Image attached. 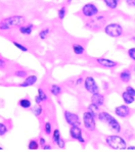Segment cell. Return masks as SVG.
Listing matches in <instances>:
<instances>
[{
  "instance_id": "obj_1",
  "label": "cell",
  "mask_w": 135,
  "mask_h": 152,
  "mask_svg": "<svg viewBox=\"0 0 135 152\" xmlns=\"http://www.w3.org/2000/svg\"><path fill=\"white\" fill-rule=\"evenodd\" d=\"M97 120L102 124H106L109 129L115 134H120L122 131V126L119 123V121L116 118H114L111 113H109L108 111H99L98 115H97Z\"/></svg>"
},
{
  "instance_id": "obj_2",
  "label": "cell",
  "mask_w": 135,
  "mask_h": 152,
  "mask_svg": "<svg viewBox=\"0 0 135 152\" xmlns=\"http://www.w3.org/2000/svg\"><path fill=\"white\" fill-rule=\"evenodd\" d=\"M104 143L108 147H110L113 150L123 151L127 149V140L124 137L119 135H108L104 137Z\"/></svg>"
},
{
  "instance_id": "obj_3",
  "label": "cell",
  "mask_w": 135,
  "mask_h": 152,
  "mask_svg": "<svg viewBox=\"0 0 135 152\" xmlns=\"http://www.w3.org/2000/svg\"><path fill=\"white\" fill-rule=\"evenodd\" d=\"M26 23V18L23 15H11L2 18L0 20V31H9L13 28H18Z\"/></svg>"
},
{
  "instance_id": "obj_4",
  "label": "cell",
  "mask_w": 135,
  "mask_h": 152,
  "mask_svg": "<svg viewBox=\"0 0 135 152\" xmlns=\"http://www.w3.org/2000/svg\"><path fill=\"white\" fill-rule=\"evenodd\" d=\"M82 125L88 132H94L96 130V118L90 111L86 110L82 114Z\"/></svg>"
},
{
  "instance_id": "obj_5",
  "label": "cell",
  "mask_w": 135,
  "mask_h": 152,
  "mask_svg": "<svg viewBox=\"0 0 135 152\" xmlns=\"http://www.w3.org/2000/svg\"><path fill=\"white\" fill-rule=\"evenodd\" d=\"M103 31L111 38H119V37H121L123 35L124 29L118 23H111V24L104 26Z\"/></svg>"
},
{
  "instance_id": "obj_6",
  "label": "cell",
  "mask_w": 135,
  "mask_h": 152,
  "mask_svg": "<svg viewBox=\"0 0 135 152\" xmlns=\"http://www.w3.org/2000/svg\"><path fill=\"white\" fill-rule=\"evenodd\" d=\"M69 135L72 140H75V141L79 142L80 144L86 143V140L84 136H83V130L81 128V126H71L69 131Z\"/></svg>"
},
{
  "instance_id": "obj_7",
  "label": "cell",
  "mask_w": 135,
  "mask_h": 152,
  "mask_svg": "<svg viewBox=\"0 0 135 152\" xmlns=\"http://www.w3.org/2000/svg\"><path fill=\"white\" fill-rule=\"evenodd\" d=\"M106 23V18L104 15H97L95 16H93L92 20H90L89 22L86 24L85 27L87 29H90V30H99L101 27H103Z\"/></svg>"
},
{
  "instance_id": "obj_8",
  "label": "cell",
  "mask_w": 135,
  "mask_h": 152,
  "mask_svg": "<svg viewBox=\"0 0 135 152\" xmlns=\"http://www.w3.org/2000/svg\"><path fill=\"white\" fill-rule=\"evenodd\" d=\"M98 13H99L98 7H97L96 4L92 3V2L84 4V5L82 6V8H81V15L87 18H93V16L97 15Z\"/></svg>"
},
{
  "instance_id": "obj_9",
  "label": "cell",
  "mask_w": 135,
  "mask_h": 152,
  "mask_svg": "<svg viewBox=\"0 0 135 152\" xmlns=\"http://www.w3.org/2000/svg\"><path fill=\"white\" fill-rule=\"evenodd\" d=\"M83 86H84L85 90L87 91L89 94H95V93L99 92V86L97 85L95 79L91 76H87L84 79L83 82Z\"/></svg>"
},
{
  "instance_id": "obj_10",
  "label": "cell",
  "mask_w": 135,
  "mask_h": 152,
  "mask_svg": "<svg viewBox=\"0 0 135 152\" xmlns=\"http://www.w3.org/2000/svg\"><path fill=\"white\" fill-rule=\"evenodd\" d=\"M64 118L69 126H82V120L77 113L70 110L64 111Z\"/></svg>"
},
{
  "instance_id": "obj_11",
  "label": "cell",
  "mask_w": 135,
  "mask_h": 152,
  "mask_svg": "<svg viewBox=\"0 0 135 152\" xmlns=\"http://www.w3.org/2000/svg\"><path fill=\"white\" fill-rule=\"evenodd\" d=\"M132 110L131 108L129 107V105L127 104H122V105H119L115 108V114L118 116V118H127L131 115Z\"/></svg>"
},
{
  "instance_id": "obj_12",
  "label": "cell",
  "mask_w": 135,
  "mask_h": 152,
  "mask_svg": "<svg viewBox=\"0 0 135 152\" xmlns=\"http://www.w3.org/2000/svg\"><path fill=\"white\" fill-rule=\"evenodd\" d=\"M95 61L101 65V66L104 67V69H115V67L118 66V62L113 59H110V58L97 57L95 58Z\"/></svg>"
},
{
  "instance_id": "obj_13",
  "label": "cell",
  "mask_w": 135,
  "mask_h": 152,
  "mask_svg": "<svg viewBox=\"0 0 135 152\" xmlns=\"http://www.w3.org/2000/svg\"><path fill=\"white\" fill-rule=\"evenodd\" d=\"M37 81H38V77H37L36 75H28V76L24 79V81H23L18 86L22 88L32 87V86H34L35 84L37 83Z\"/></svg>"
},
{
  "instance_id": "obj_14",
  "label": "cell",
  "mask_w": 135,
  "mask_h": 152,
  "mask_svg": "<svg viewBox=\"0 0 135 152\" xmlns=\"http://www.w3.org/2000/svg\"><path fill=\"white\" fill-rule=\"evenodd\" d=\"M104 100H106V98H104V95L101 94V93H95V94H92L91 97H90V101H91V103L97 105V106L101 107L104 105Z\"/></svg>"
},
{
  "instance_id": "obj_15",
  "label": "cell",
  "mask_w": 135,
  "mask_h": 152,
  "mask_svg": "<svg viewBox=\"0 0 135 152\" xmlns=\"http://www.w3.org/2000/svg\"><path fill=\"white\" fill-rule=\"evenodd\" d=\"M119 79H120L121 82H123V83H129L130 81H131L132 79V72L130 69H123L122 72L119 74Z\"/></svg>"
},
{
  "instance_id": "obj_16",
  "label": "cell",
  "mask_w": 135,
  "mask_h": 152,
  "mask_svg": "<svg viewBox=\"0 0 135 152\" xmlns=\"http://www.w3.org/2000/svg\"><path fill=\"white\" fill-rule=\"evenodd\" d=\"M34 30V26L32 24H28V25H23L21 27H18V31L22 35H25V36H29V35L32 34Z\"/></svg>"
},
{
  "instance_id": "obj_17",
  "label": "cell",
  "mask_w": 135,
  "mask_h": 152,
  "mask_svg": "<svg viewBox=\"0 0 135 152\" xmlns=\"http://www.w3.org/2000/svg\"><path fill=\"white\" fill-rule=\"evenodd\" d=\"M121 96H122V99H123V101H124V103L127 105H131L135 102V96L129 94L126 90H125L124 92H122Z\"/></svg>"
},
{
  "instance_id": "obj_18",
  "label": "cell",
  "mask_w": 135,
  "mask_h": 152,
  "mask_svg": "<svg viewBox=\"0 0 135 152\" xmlns=\"http://www.w3.org/2000/svg\"><path fill=\"white\" fill-rule=\"evenodd\" d=\"M72 49H73L74 54H76V55H83L85 53V47L82 44L73 43L72 44Z\"/></svg>"
},
{
  "instance_id": "obj_19",
  "label": "cell",
  "mask_w": 135,
  "mask_h": 152,
  "mask_svg": "<svg viewBox=\"0 0 135 152\" xmlns=\"http://www.w3.org/2000/svg\"><path fill=\"white\" fill-rule=\"evenodd\" d=\"M49 91L51 94L55 97H59V95L62 94V88L59 85H57V84H52L49 88Z\"/></svg>"
},
{
  "instance_id": "obj_20",
  "label": "cell",
  "mask_w": 135,
  "mask_h": 152,
  "mask_svg": "<svg viewBox=\"0 0 135 152\" xmlns=\"http://www.w3.org/2000/svg\"><path fill=\"white\" fill-rule=\"evenodd\" d=\"M18 106L22 107L23 109H29L32 107V101L29 98H22L18 100Z\"/></svg>"
},
{
  "instance_id": "obj_21",
  "label": "cell",
  "mask_w": 135,
  "mask_h": 152,
  "mask_svg": "<svg viewBox=\"0 0 135 152\" xmlns=\"http://www.w3.org/2000/svg\"><path fill=\"white\" fill-rule=\"evenodd\" d=\"M31 110L32 112H33V114L35 116H37V118H39V116H41L42 115V113H43V107H42V105L41 104H36L35 106L33 107H31Z\"/></svg>"
},
{
  "instance_id": "obj_22",
  "label": "cell",
  "mask_w": 135,
  "mask_h": 152,
  "mask_svg": "<svg viewBox=\"0 0 135 152\" xmlns=\"http://www.w3.org/2000/svg\"><path fill=\"white\" fill-rule=\"evenodd\" d=\"M106 6L110 9H116L119 5V0H102Z\"/></svg>"
},
{
  "instance_id": "obj_23",
  "label": "cell",
  "mask_w": 135,
  "mask_h": 152,
  "mask_svg": "<svg viewBox=\"0 0 135 152\" xmlns=\"http://www.w3.org/2000/svg\"><path fill=\"white\" fill-rule=\"evenodd\" d=\"M60 138H62V133H60V131L59 130V129H55V130H53L52 134H51V139H52L53 143L56 145L57 142L60 140Z\"/></svg>"
},
{
  "instance_id": "obj_24",
  "label": "cell",
  "mask_w": 135,
  "mask_h": 152,
  "mask_svg": "<svg viewBox=\"0 0 135 152\" xmlns=\"http://www.w3.org/2000/svg\"><path fill=\"white\" fill-rule=\"evenodd\" d=\"M99 108H101V107L97 106V105H95L93 103H90L89 105H88V107H87V110L91 112L93 115L97 118V115H98V113H99Z\"/></svg>"
},
{
  "instance_id": "obj_25",
  "label": "cell",
  "mask_w": 135,
  "mask_h": 152,
  "mask_svg": "<svg viewBox=\"0 0 135 152\" xmlns=\"http://www.w3.org/2000/svg\"><path fill=\"white\" fill-rule=\"evenodd\" d=\"M43 130H44V134L46 136H51L53 130H52V125H51L50 121H45V124L43 126Z\"/></svg>"
},
{
  "instance_id": "obj_26",
  "label": "cell",
  "mask_w": 135,
  "mask_h": 152,
  "mask_svg": "<svg viewBox=\"0 0 135 152\" xmlns=\"http://www.w3.org/2000/svg\"><path fill=\"white\" fill-rule=\"evenodd\" d=\"M39 147H40V145H39V141L36 139L30 140L29 143H28V149H29V150H37Z\"/></svg>"
},
{
  "instance_id": "obj_27",
  "label": "cell",
  "mask_w": 135,
  "mask_h": 152,
  "mask_svg": "<svg viewBox=\"0 0 135 152\" xmlns=\"http://www.w3.org/2000/svg\"><path fill=\"white\" fill-rule=\"evenodd\" d=\"M49 33H50L49 28H44V29H42L39 32V38H40L41 40H46L48 35H49Z\"/></svg>"
},
{
  "instance_id": "obj_28",
  "label": "cell",
  "mask_w": 135,
  "mask_h": 152,
  "mask_svg": "<svg viewBox=\"0 0 135 152\" xmlns=\"http://www.w3.org/2000/svg\"><path fill=\"white\" fill-rule=\"evenodd\" d=\"M13 76L18 79H25L28 76V72L25 71V69H18V71L13 72Z\"/></svg>"
},
{
  "instance_id": "obj_29",
  "label": "cell",
  "mask_w": 135,
  "mask_h": 152,
  "mask_svg": "<svg viewBox=\"0 0 135 152\" xmlns=\"http://www.w3.org/2000/svg\"><path fill=\"white\" fill-rule=\"evenodd\" d=\"M12 44L15 47H17L18 50H21L22 52H28L29 51V49H28V47H26V46L24 45V44L20 43V42L18 41H12Z\"/></svg>"
},
{
  "instance_id": "obj_30",
  "label": "cell",
  "mask_w": 135,
  "mask_h": 152,
  "mask_svg": "<svg viewBox=\"0 0 135 152\" xmlns=\"http://www.w3.org/2000/svg\"><path fill=\"white\" fill-rule=\"evenodd\" d=\"M8 133V127L5 123H1L0 121V137L5 136Z\"/></svg>"
},
{
  "instance_id": "obj_31",
  "label": "cell",
  "mask_w": 135,
  "mask_h": 152,
  "mask_svg": "<svg viewBox=\"0 0 135 152\" xmlns=\"http://www.w3.org/2000/svg\"><path fill=\"white\" fill-rule=\"evenodd\" d=\"M66 15H67V7L66 6H62V7L59 9V11H57V16H59V18L60 20H64Z\"/></svg>"
},
{
  "instance_id": "obj_32",
  "label": "cell",
  "mask_w": 135,
  "mask_h": 152,
  "mask_svg": "<svg viewBox=\"0 0 135 152\" xmlns=\"http://www.w3.org/2000/svg\"><path fill=\"white\" fill-rule=\"evenodd\" d=\"M37 92H38V94H37V95L40 97V99L42 100V102L47 101V100H48V96H47V94H46L45 91H44L42 88H38Z\"/></svg>"
},
{
  "instance_id": "obj_33",
  "label": "cell",
  "mask_w": 135,
  "mask_h": 152,
  "mask_svg": "<svg viewBox=\"0 0 135 152\" xmlns=\"http://www.w3.org/2000/svg\"><path fill=\"white\" fill-rule=\"evenodd\" d=\"M127 53H128V56H129L133 61H135V47L129 48L127 51Z\"/></svg>"
},
{
  "instance_id": "obj_34",
  "label": "cell",
  "mask_w": 135,
  "mask_h": 152,
  "mask_svg": "<svg viewBox=\"0 0 135 152\" xmlns=\"http://www.w3.org/2000/svg\"><path fill=\"white\" fill-rule=\"evenodd\" d=\"M56 146L59 147V149H65V148H66V141H65V139L60 138V140H59V142H57Z\"/></svg>"
},
{
  "instance_id": "obj_35",
  "label": "cell",
  "mask_w": 135,
  "mask_h": 152,
  "mask_svg": "<svg viewBox=\"0 0 135 152\" xmlns=\"http://www.w3.org/2000/svg\"><path fill=\"white\" fill-rule=\"evenodd\" d=\"M126 91L129 94L133 95V96H135V88H133L132 86H127L126 87Z\"/></svg>"
},
{
  "instance_id": "obj_36",
  "label": "cell",
  "mask_w": 135,
  "mask_h": 152,
  "mask_svg": "<svg viewBox=\"0 0 135 152\" xmlns=\"http://www.w3.org/2000/svg\"><path fill=\"white\" fill-rule=\"evenodd\" d=\"M6 66V60L0 56V69H3Z\"/></svg>"
},
{
  "instance_id": "obj_37",
  "label": "cell",
  "mask_w": 135,
  "mask_h": 152,
  "mask_svg": "<svg viewBox=\"0 0 135 152\" xmlns=\"http://www.w3.org/2000/svg\"><path fill=\"white\" fill-rule=\"evenodd\" d=\"M38 141H39V145H40L41 147H43L44 145L47 143V141H46V139H45L44 137H40V138H39Z\"/></svg>"
},
{
  "instance_id": "obj_38",
  "label": "cell",
  "mask_w": 135,
  "mask_h": 152,
  "mask_svg": "<svg viewBox=\"0 0 135 152\" xmlns=\"http://www.w3.org/2000/svg\"><path fill=\"white\" fill-rule=\"evenodd\" d=\"M128 6H131V7H135V0H125Z\"/></svg>"
},
{
  "instance_id": "obj_39",
  "label": "cell",
  "mask_w": 135,
  "mask_h": 152,
  "mask_svg": "<svg viewBox=\"0 0 135 152\" xmlns=\"http://www.w3.org/2000/svg\"><path fill=\"white\" fill-rule=\"evenodd\" d=\"M83 82H84V79L82 78V77H78V78H77V80H76V85L78 86V85H81V84L83 83Z\"/></svg>"
},
{
  "instance_id": "obj_40",
  "label": "cell",
  "mask_w": 135,
  "mask_h": 152,
  "mask_svg": "<svg viewBox=\"0 0 135 152\" xmlns=\"http://www.w3.org/2000/svg\"><path fill=\"white\" fill-rule=\"evenodd\" d=\"M42 149H43V150H45V151H48V150H51V149H52V146H51V145H49V144L46 143V144L42 147Z\"/></svg>"
},
{
  "instance_id": "obj_41",
  "label": "cell",
  "mask_w": 135,
  "mask_h": 152,
  "mask_svg": "<svg viewBox=\"0 0 135 152\" xmlns=\"http://www.w3.org/2000/svg\"><path fill=\"white\" fill-rule=\"evenodd\" d=\"M35 103L36 104H41L42 103V100L40 99V97L37 95V96H35Z\"/></svg>"
},
{
  "instance_id": "obj_42",
  "label": "cell",
  "mask_w": 135,
  "mask_h": 152,
  "mask_svg": "<svg viewBox=\"0 0 135 152\" xmlns=\"http://www.w3.org/2000/svg\"><path fill=\"white\" fill-rule=\"evenodd\" d=\"M127 150H129V151H135V146H127Z\"/></svg>"
},
{
  "instance_id": "obj_43",
  "label": "cell",
  "mask_w": 135,
  "mask_h": 152,
  "mask_svg": "<svg viewBox=\"0 0 135 152\" xmlns=\"http://www.w3.org/2000/svg\"><path fill=\"white\" fill-rule=\"evenodd\" d=\"M106 88V89H108V84L106 83H103V89Z\"/></svg>"
},
{
  "instance_id": "obj_44",
  "label": "cell",
  "mask_w": 135,
  "mask_h": 152,
  "mask_svg": "<svg viewBox=\"0 0 135 152\" xmlns=\"http://www.w3.org/2000/svg\"><path fill=\"white\" fill-rule=\"evenodd\" d=\"M132 72H133L134 74H135V65H133V66H132Z\"/></svg>"
},
{
  "instance_id": "obj_45",
  "label": "cell",
  "mask_w": 135,
  "mask_h": 152,
  "mask_svg": "<svg viewBox=\"0 0 135 152\" xmlns=\"http://www.w3.org/2000/svg\"><path fill=\"white\" fill-rule=\"evenodd\" d=\"M1 150H3V148H2V147L0 146V151H1Z\"/></svg>"
},
{
  "instance_id": "obj_46",
  "label": "cell",
  "mask_w": 135,
  "mask_h": 152,
  "mask_svg": "<svg viewBox=\"0 0 135 152\" xmlns=\"http://www.w3.org/2000/svg\"><path fill=\"white\" fill-rule=\"evenodd\" d=\"M71 1H74V0H68V2H71Z\"/></svg>"
},
{
  "instance_id": "obj_47",
  "label": "cell",
  "mask_w": 135,
  "mask_h": 152,
  "mask_svg": "<svg viewBox=\"0 0 135 152\" xmlns=\"http://www.w3.org/2000/svg\"><path fill=\"white\" fill-rule=\"evenodd\" d=\"M119 1H120V0H119Z\"/></svg>"
}]
</instances>
